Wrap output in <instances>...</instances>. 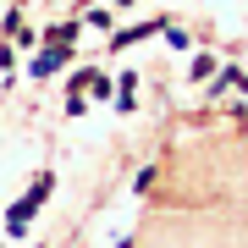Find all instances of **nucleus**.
<instances>
[{
    "instance_id": "1",
    "label": "nucleus",
    "mask_w": 248,
    "mask_h": 248,
    "mask_svg": "<svg viewBox=\"0 0 248 248\" xmlns=\"http://www.w3.org/2000/svg\"><path fill=\"white\" fill-rule=\"evenodd\" d=\"M61 61H66V45H55V50H45V55L33 61V72H39V78H50V72L61 66Z\"/></svg>"
}]
</instances>
